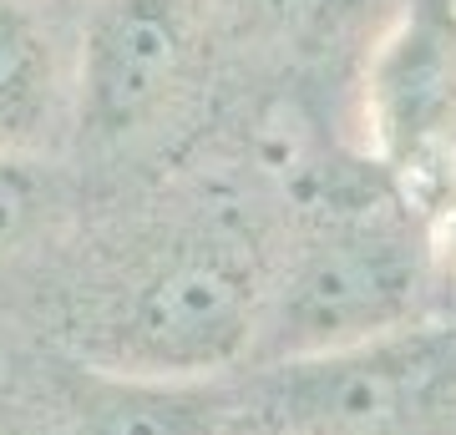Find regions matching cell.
I'll use <instances>...</instances> for the list:
<instances>
[{"mask_svg":"<svg viewBox=\"0 0 456 435\" xmlns=\"http://www.w3.org/2000/svg\"><path fill=\"white\" fill-rule=\"evenodd\" d=\"M0 435H11V431H5V425H0Z\"/></svg>","mask_w":456,"mask_h":435,"instance_id":"11","label":"cell"},{"mask_svg":"<svg viewBox=\"0 0 456 435\" xmlns=\"http://www.w3.org/2000/svg\"><path fill=\"white\" fill-rule=\"evenodd\" d=\"M41 213H46V188L31 173V162L0 157V263L36 233Z\"/></svg>","mask_w":456,"mask_h":435,"instance_id":"8","label":"cell"},{"mask_svg":"<svg viewBox=\"0 0 456 435\" xmlns=\"http://www.w3.org/2000/svg\"><path fill=\"white\" fill-rule=\"evenodd\" d=\"M224 435H284V431H274L269 420H259V415H248V410H239V420L228 425Z\"/></svg>","mask_w":456,"mask_h":435,"instance_id":"10","label":"cell"},{"mask_svg":"<svg viewBox=\"0 0 456 435\" xmlns=\"http://www.w3.org/2000/svg\"><path fill=\"white\" fill-rule=\"evenodd\" d=\"M66 112L56 51L20 0H0V157H36Z\"/></svg>","mask_w":456,"mask_h":435,"instance_id":"7","label":"cell"},{"mask_svg":"<svg viewBox=\"0 0 456 435\" xmlns=\"http://www.w3.org/2000/svg\"><path fill=\"white\" fill-rule=\"evenodd\" d=\"M375 162L426 208L456 182V0H406L365 66Z\"/></svg>","mask_w":456,"mask_h":435,"instance_id":"4","label":"cell"},{"mask_svg":"<svg viewBox=\"0 0 456 435\" xmlns=\"http://www.w3.org/2000/svg\"><path fill=\"white\" fill-rule=\"evenodd\" d=\"M66 435H224L244 390L239 375H117L77 365Z\"/></svg>","mask_w":456,"mask_h":435,"instance_id":"6","label":"cell"},{"mask_svg":"<svg viewBox=\"0 0 456 435\" xmlns=\"http://www.w3.org/2000/svg\"><path fill=\"white\" fill-rule=\"evenodd\" d=\"M274 274L244 228L193 223L112 274L71 319L82 365L117 375H239Z\"/></svg>","mask_w":456,"mask_h":435,"instance_id":"1","label":"cell"},{"mask_svg":"<svg viewBox=\"0 0 456 435\" xmlns=\"http://www.w3.org/2000/svg\"><path fill=\"white\" fill-rule=\"evenodd\" d=\"M198 46L188 0H97L77 56V132L92 147L137 142L188 92Z\"/></svg>","mask_w":456,"mask_h":435,"instance_id":"5","label":"cell"},{"mask_svg":"<svg viewBox=\"0 0 456 435\" xmlns=\"http://www.w3.org/2000/svg\"><path fill=\"white\" fill-rule=\"evenodd\" d=\"M244 410L284 435H416L456 410V314H416L340 350L248 365Z\"/></svg>","mask_w":456,"mask_h":435,"instance_id":"2","label":"cell"},{"mask_svg":"<svg viewBox=\"0 0 456 435\" xmlns=\"http://www.w3.org/2000/svg\"><path fill=\"white\" fill-rule=\"evenodd\" d=\"M426 233L391 208H340L294 248L269 284L248 365L340 350L421 314Z\"/></svg>","mask_w":456,"mask_h":435,"instance_id":"3","label":"cell"},{"mask_svg":"<svg viewBox=\"0 0 456 435\" xmlns=\"http://www.w3.org/2000/svg\"><path fill=\"white\" fill-rule=\"evenodd\" d=\"M421 233H426V263H431L441 278L456 284V182L426 208Z\"/></svg>","mask_w":456,"mask_h":435,"instance_id":"9","label":"cell"}]
</instances>
